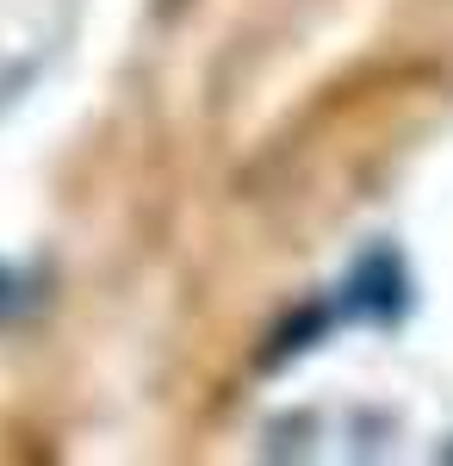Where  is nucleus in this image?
Segmentation results:
<instances>
[{
  "mask_svg": "<svg viewBox=\"0 0 453 466\" xmlns=\"http://www.w3.org/2000/svg\"><path fill=\"white\" fill-rule=\"evenodd\" d=\"M404 299H410V280H404V268H398V255L391 249H373L360 268H354V280H348V305L360 311V318H398L404 311Z\"/></svg>",
  "mask_w": 453,
  "mask_h": 466,
  "instance_id": "1",
  "label": "nucleus"
}]
</instances>
